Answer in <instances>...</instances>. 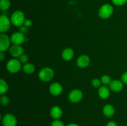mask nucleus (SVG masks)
Returning <instances> with one entry per match:
<instances>
[{
  "label": "nucleus",
  "instance_id": "5",
  "mask_svg": "<svg viewBox=\"0 0 127 126\" xmlns=\"http://www.w3.org/2000/svg\"><path fill=\"white\" fill-rule=\"evenodd\" d=\"M2 124L3 126H17V119L13 114H6L2 118Z\"/></svg>",
  "mask_w": 127,
  "mask_h": 126
},
{
  "label": "nucleus",
  "instance_id": "3",
  "mask_svg": "<svg viewBox=\"0 0 127 126\" xmlns=\"http://www.w3.org/2000/svg\"><path fill=\"white\" fill-rule=\"evenodd\" d=\"M54 76V72L51 68H43L38 73V78L42 81L48 82L52 80Z\"/></svg>",
  "mask_w": 127,
  "mask_h": 126
},
{
  "label": "nucleus",
  "instance_id": "1",
  "mask_svg": "<svg viewBox=\"0 0 127 126\" xmlns=\"http://www.w3.org/2000/svg\"><path fill=\"white\" fill-rule=\"evenodd\" d=\"M25 16L23 12L19 10L14 11L11 17V23L16 27H21L23 25L25 21Z\"/></svg>",
  "mask_w": 127,
  "mask_h": 126
},
{
  "label": "nucleus",
  "instance_id": "19",
  "mask_svg": "<svg viewBox=\"0 0 127 126\" xmlns=\"http://www.w3.org/2000/svg\"><path fill=\"white\" fill-rule=\"evenodd\" d=\"M11 1L9 0H1L0 1V9L2 11H6L11 7Z\"/></svg>",
  "mask_w": 127,
  "mask_h": 126
},
{
  "label": "nucleus",
  "instance_id": "13",
  "mask_svg": "<svg viewBox=\"0 0 127 126\" xmlns=\"http://www.w3.org/2000/svg\"><path fill=\"white\" fill-rule=\"evenodd\" d=\"M110 88L112 91H120L122 90L123 86V82L118 80H112L111 82L109 84Z\"/></svg>",
  "mask_w": 127,
  "mask_h": 126
},
{
  "label": "nucleus",
  "instance_id": "21",
  "mask_svg": "<svg viewBox=\"0 0 127 126\" xmlns=\"http://www.w3.org/2000/svg\"><path fill=\"white\" fill-rule=\"evenodd\" d=\"M101 82L104 85H109L111 82V79L109 75H104L101 77Z\"/></svg>",
  "mask_w": 127,
  "mask_h": 126
},
{
  "label": "nucleus",
  "instance_id": "14",
  "mask_svg": "<svg viewBox=\"0 0 127 126\" xmlns=\"http://www.w3.org/2000/svg\"><path fill=\"white\" fill-rule=\"evenodd\" d=\"M50 116L54 119H59L62 116V110L59 106H55L50 110Z\"/></svg>",
  "mask_w": 127,
  "mask_h": 126
},
{
  "label": "nucleus",
  "instance_id": "16",
  "mask_svg": "<svg viewBox=\"0 0 127 126\" xmlns=\"http://www.w3.org/2000/svg\"><path fill=\"white\" fill-rule=\"evenodd\" d=\"M102 111L103 114L107 117H112L115 113V109L111 105H106L104 106Z\"/></svg>",
  "mask_w": 127,
  "mask_h": 126
},
{
  "label": "nucleus",
  "instance_id": "20",
  "mask_svg": "<svg viewBox=\"0 0 127 126\" xmlns=\"http://www.w3.org/2000/svg\"><path fill=\"white\" fill-rule=\"evenodd\" d=\"M8 85L7 82L2 79H1L0 80V94L1 95L5 94L8 91Z\"/></svg>",
  "mask_w": 127,
  "mask_h": 126
},
{
  "label": "nucleus",
  "instance_id": "6",
  "mask_svg": "<svg viewBox=\"0 0 127 126\" xmlns=\"http://www.w3.org/2000/svg\"><path fill=\"white\" fill-rule=\"evenodd\" d=\"M11 22L9 19L5 14H2L0 17V32L1 33L6 32L11 27Z\"/></svg>",
  "mask_w": 127,
  "mask_h": 126
},
{
  "label": "nucleus",
  "instance_id": "31",
  "mask_svg": "<svg viewBox=\"0 0 127 126\" xmlns=\"http://www.w3.org/2000/svg\"><path fill=\"white\" fill-rule=\"evenodd\" d=\"M4 58V54L3 52L1 51V53H0V60L2 61L3 60Z\"/></svg>",
  "mask_w": 127,
  "mask_h": 126
},
{
  "label": "nucleus",
  "instance_id": "27",
  "mask_svg": "<svg viewBox=\"0 0 127 126\" xmlns=\"http://www.w3.org/2000/svg\"><path fill=\"white\" fill-rule=\"evenodd\" d=\"M19 32L23 33V34L27 33V32H28V27H27L25 25H22L21 27H20Z\"/></svg>",
  "mask_w": 127,
  "mask_h": 126
},
{
  "label": "nucleus",
  "instance_id": "23",
  "mask_svg": "<svg viewBox=\"0 0 127 126\" xmlns=\"http://www.w3.org/2000/svg\"><path fill=\"white\" fill-rule=\"evenodd\" d=\"M113 3L116 6H122L127 2V0H112Z\"/></svg>",
  "mask_w": 127,
  "mask_h": 126
},
{
  "label": "nucleus",
  "instance_id": "29",
  "mask_svg": "<svg viewBox=\"0 0 127 126\" xmlns=\"http://www.w3.org/2000/svg\"><path fill=\"white\" fill-rule=\"evenodd\" d=\"M32 21L29 19H26L24 21V25L25 26H26L27 27H29L32 25Z\"/></svg>",
  "mask_w": 127,
  "mask_h": 126
},
{
  "label": "nucleus",
  "instance_id": "4",
  "mask_svg": "<svg viewBox=\"0 0 127 126\" xmlns=\"http://www.w3.org/2000/svg\"><path fill=\"white\" fill-rule=\"evenodd\" d=\"M6 68L7 70L11 73L18 72L22 68L21 63L19 60L16 59H11L7 62L6 64Z\"/></svg>",
  "mask_w": 127,
  "mask_h": 126
},
{
  "label": "nucleus",
  "instance_id": "17",
  "mask_svg": "<svg viewBox=\"0 0 127 126\" xmlns=\"http://www.w3.org/2000/svg\"><path fill=\"white\" fill-rule=\"evenodd\" d=\"M99 95L101 98L107 99L110 95V91L106 86H101L99 88Z\"/></svg>",
  "mask_w": 127,
  "mask_h": 126
},
{
  "label": "nucleus",
  "instance_id": "30",
  "mask_svg": "<svg viewBox=\"0 0 127 126\" xmlns=\"http://www.w3.org/2000/svg\"><path fill=\"white\" fill-rule=\"evenodd\" d=\"M106 126H118L115 122H114V121H110V122H108Z\"/></svg>",
  "mask_w": 127,
  "mask_h": 126
},
{
  "label": "nucleus",
  "instance_id": "26",
  "mask_svg": "<svg viewBox=\"0 0 127 126\" xmlns=\"http://www.w3.org/2000/svg\"><path fill=\"white\" fill-rule=\"evenodd\" d=\"M100 84H101V82L97 79H93V81H92V85L95 88H98L100 86Z\"/></svg>",
  "mask_w": 127,
  "mask_h": 126
},
{
  "label": "nucleus",
  "instance_id": "12",
  "mask_svg": "<svg viewBox=\"0 0 127 126\" xmlns=\"http://www.w3.org/2000/svg\"><path fill=\"white\" fill-rule=\"evenodd\" d=\"M50 92L52 95H54V96H57L61 94L63 90V88L61 84H60L58 82L53 83L52 85L50 86Z\"/></svg>",
  "mask_w": 127,
  "mask_h": 126
},
{
  "label": "nucleus",
  "instance_id": "32",
  "mask_svg": "<svg viewBox=\"0 0 127 126\" xmlns=\"http://www.w3.org/2000/svg\"><path fill=\"white\" fill-rule=\"evenodd\" d=\"M79 126L78 124H74V123H71V124H68V126Z\"/></svg>",
  "mask_w": 127,
  "mask_h": 126
},
{
  "label": "nucleus",
  "instance_id": "28",
  "mask_svg": "<svg viewBox=\"0 0 127 126\" xmlns=\"http://www.w3.org/2000/svg\"><path fill=\"white\" fill-rule=\"evenodd\" d=\"M122 80L123 83L127 84V72L124 73L122 75Z\"/></svg>",
  "mask_w": 127,
  "mask_h": 126
},
{
  "label": "nucleus",
  "instance_id": "8",
  "mask_svg": "<svg viewBox=\"0 0 127 126\" xmlns=\"http://www.w3.org/2000/svg\"><path fill=\"white\" fill-rule=\"evenodd\" d=\"M10 40L8 36L5 33H1L0 35V50L4 52L9 48Z\"/></svg>",
  "mask_w": 127,
  "mask_h": 126
},
{
  "label": "nucleus",
  "instance_id": "9",
  "mask_svg": "<svg viewBox=\"0 0 127 126\" xmlns=\"http://www.w3.org/2000/svg\"><path fill=\"white\" fill-rule=\"evenodd\" d=\"M83 98V93L79 90H74L71 91L68 96L69 101L72 103H78Z\"/></svg>",
  "mask_w": 127,
  "mask_h": 126
},
{
  "label": "nucleus",
  "instance_id": "10",
  "mask_svg": "<svg viewBox=\"0 0 127 126\" xmlns=\"http://www.w3.org/2000/svg\"><path fill=\"white\" fill-rule=\"evenodd\" d=\"M9 53L14 58H19L22 54H24V49L21 45L14 44L10 47Z\"/></svg>",
  "mask_w": 127,
  "mask_h": 126
},
{
  "label": "nucleus",
  "instance_id": "22",
  "mask_svg": "<svg viewBox=\"0 0 127 126\" xmlns=\"http://www.w3.org/2000/svg\"><path fill=\"white\" fill-rule=\"evenodd\" d=\"M0 102L2 106H7L9 103V99L6 95H2L0 98Z\"/></svg>",
  "mask_w": 127,
  "mask_h": 126
},
{
  "label": "nucleus",
  "instance_id": "25",
  "mask_svg": "<svg viewBox=\"0 0 127 126\" xmlns=\"http://www.w3.org/2000/svg\"><path fill=\"white\" fill-rule=\"evenodd\" d=\"M52 126H64V124L60 120L55 119L52 122Z\"/></svg>",
  "mask_w": 127,
  "mask_h": 126
},
{
  "label": "nucleus",
  "instance_id": "11",
  "mask_svg": "<svg viewBox=\"0 0 127 126\" xmlns=\"http://www.w3.org/2000/svg\"><path fill=\"white\" fill-rule=\"evenodd\" d=\"M90 63V59L86 55H82L77 59L76 64L80 68H85L89 65Z\"/></svg>",
  "mask_w": 127,
  "mask_h": 126
},
{
  "label": "nucleus",
  "instance_id": "7",
  "mask_svg": "<svg viewBox=\"0 0 127 126\" xmlns=\"http://www.w3.org/2000/svg\"><path fill=\"white\" fill-rule=\"evenodd\" d=\"M10 40H11L12 43H13L14 44H16V45H21L24 42H26L24 34L20 32L14 33L11 35Z\"/></svg>",
  "mask_w": 127,
  "mask_h": 126
},
{
  "label": "nucleus",
  "instance_id": "2",
  "mask_svg": "<svg viewBox=\"0 0 127 126\" xmlns=\"http://www.w3.org/2000/svg\"><path fill=\"white\" fill-rule=\"evenodd\" d=\"M113 12H114L113 6L110 4H105L100 7L98 14L99 17H101L102 19H106L109 18L112 15Z\"/></svg>",
  "mask_w": 127,
  "mask_h": 126
},
{
  "label": "nucleus",
  "instance_id": "24",
  "mask_svg": "<svg viewBox=\"0 0 127 126\" xmlns=\"http://www.w3.org/2000/svg\"><path fill=\"white\" fill-rule=\"evenodd\" d=\"M19 60L20 61L21 63H26L29 60V57L27 54H23L19 57Z\"/></svg>",
  "mask_w": 127,
  "mask_h": 126
},
{
  "label": "nucleus",
  "instance_id": "15",
  "mask_svg": "<svg viewBox=\"0 0 127 126\" xmlns=\"http://www.w3.org/2000/svg\"><path fill=\"white\" fill-rule=\"evenodd\" d=\"M74 56V51L70 48L64 49L62 52V58L65 61H70Z\"/></svg>",
  "mask_w": 127,
  "mask_h": 126
},
{
  "label": "nucleus",
  "instance_id": "18",
  "mask_svg": "<svg viewBox=\"0 0 127 126\" xmlns=\"http://www.w3.org/2000/svg\"><path fill=\"white\" fill-rule=\"evenodd\" d=\"M22 69L27 74H32L35 72V66L31 63H27L25 64L22 67Z\"/></svg>",
  "mask_w": 127,
  "mask_h": 126
}]
</instances>
